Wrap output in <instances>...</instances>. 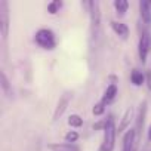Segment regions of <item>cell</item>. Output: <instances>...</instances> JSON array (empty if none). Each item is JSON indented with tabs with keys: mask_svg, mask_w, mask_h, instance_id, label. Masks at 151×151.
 <instances>
[{
	"mask_svg": "<svg viewBox=\"0 0 151 151\" xmlns=\"http://www.w3.org/2000/svg\"><path fill=\"white\" fill-rule=\"evenodd\" d=\"M34 43L45 50H53L58 46V39H56V34L53 30L39 28L34 33Z\"/></svg>",
	"mask_w": 151,
	"mask_h": 151,
	"instance_id": "cell-1",
	"label": "cell"
},
{
	"mask_svg": "<svg viewBox=\"0 0 151 151\" xmlns=\"http://www.w3.org/2000/svg\"><path fill=\"white\" fill-rule=\"evenodd\" d=\"M82 6L88 11L92 36H96L101 27V3L98 0H89V2H83Z\"/></svg>",
	"mask_w": 151,
	"mask_h": 151,
	"instance_id": "cell-2",
	"label": "cell"
},
{
	"mask_svg": "<svg viewBox=\"0 0 151 151\" xmlns=\"http://www.w3.org/2000/svg\"><path fill=\"white\" fill-rule=\"evenodd\" d=\"M116 138H117V126L114 123L113 116L110 114L108 124H107V127L104 130V138H102V142H101L98 151H114V148H116Z\"/></svg>",
	"mask_w": 151,
	"mask_h": 151,
	"instance_id": "cell-3",
	"label": "cell"
},
{
	"mask_svg": "<svg viewBox=\"0 0 151 151\" xmlns=\"http://www.w3.org/2000/svg\"><path fill=\"white\" fill-rule=\"evenodd\" d=\"M9 27H11L9 3L6 0H0V34H2V42L5 46H6V42L9 37Z\"/></svg>",
	"mask_w": 151,
	"mask_h": 151,
	"instance_id": "cell-4",
	"label": "cell"
},
{
	"mask_svg": "<svg viewBox=\"0 0 151 151\" xmlns=\"http://www.w3.org/2000/svg\"><path fill=\"white\" fill-rule=\"evenodd\" d=\"M150 50H151V33L148 30H142L139 36V42H138V56L142 64L147 62Z\"/></svg>",
	"mask_w": 151,
	"mask_h": 151,
	"instance_id": "cell-5",
	"label": "cell"
},
{
	"mask_svg": "<svg viewBox=\"0 0 151 151\" xmlns=\"http://www.w3.org/2000/svg\"><path fill=\"white\" fill-rule=\"evenodd\" d=\"M71 99H73V92H70V91H65V92L59 96V99H58V102H56V107H55V110H53V116H52V120H53V122H58V120L64 116V113L67 111V108H68Z\"/></svg>",
	"mask_w": 151,
	"mask_h": 151,
	"instance_id": "cell-6",
	"label": "cell"
},
{
	"mask_svg": "<svg viewBox=\"0 0 151 151\" xmlns=\"http://www.w3.org/2000/svg\"><path fill=\"white\" fill-rule=\"evenodd\" d=\"M138 135L135 129H129L124 135H123V148L122 151H136L138 150Z\"/></svg>",
	"mask_w": 151,
	"mask_h": 151,
	"instance_id": "cell-7",
	"label": "cell"
},
{
	"mask_svg": "<svg viewBox=\"0 0 151 151\" xmlns=\"http://www.w3.org/2000/svg\"><path fill=\"white\" fill-rule=\"evenodd\" d=\"M133 119H135V108L133 107H129L124 113H123V116H122V119H120V122H119V126H117V133H126L127 132V129L130 127V123L133 122Z\"/></svg>",
	"mask_w": 151,
	"mask_h": 151,
	"instance_id": "cell-8",
	"label": "cell"
},
{
	"mask_svg": "<svg viewBox=\"0 0 151 151\" xmlns=\"http://www.w3.org/2000/svg\"><path fill=\"white\" fill-rule=\"evenodd\" d=\"M110 27H111L113 33L117 37H120L122 40H127L129 39L130 30H129V27L124 22H122V21H110Z\"/></svg>",
	"mask_w": 151,
	"mask_h": 151,
	"instance_id": "cell-9",
	"label": "cell"
},
{
	"mask_svg": "<svg viewBox=\"0 0 151 151\" xmlns=\"http://www.w3.org/2000/svg\"><path fill=\"white\" fill-rule=\"evenodd\" d=\"M145 116H147V101H142L141 105H139V110H138V116H136V124H135V130H136V135H138V139H139V133L144 127V123H145Z\"/></svg>",
	"mask_w": 151,
	"mask_h": 151,
	"instance_id": "cell-10",
	"label": "cell"
},
{
	"mask_svg": "<svg viewBox=\"0 0 151 151\" xmlns=\"http://www.w3.org/2000/svg\"><path fill=\"white\" fill-rule=\"evenodd\" d=\"M47 150L50 151H82L77 144H70V142H52V144H47Z\"/></svg>",
	"mask_w": 151,
	"mask_h": 151,
	"instance_id": "cell-11",
	"label": "cell"
},
{
	"mask_svg": "<svg viewBox=\"0 0 151 151\" xmlns=\"http://www.w3.org/2000/svg\"><path fill=\"white\" fill-rule=\"evenodd\" d=\"M0 88H2V92L6 98L12 99L14 98V89H12V85L8 79V76L3 70H0Z\"/></svg>",
	"mask_w": 151,
	"mask_h": 151,
	"instance_id": "cell-12",
	"label": "cell"
},
{
	"mask_svg": "<svg viewBox=\"0 0 151 151\" xmlns=\"http://www.w3.org/2000/svg\"><path fill=\"white\" fill-rule=\"evenodd\" d=\"M139 17L145 25L151 24V3L150 2H145V0L139 2Z\"/></svg>",
	"mask_w": 151,
	"mask_h": 151,
	"instance_id": "cell-13",
	"label": "cell"
},
{
	"mask_svg": "<svg viewBox=\"0 0 151 151\" xmlns=\"http://www.w3.org/2000/svg\"><path fill=\"white\" fill-rule=\"evenodd\" d=\"M130 82H132V85L136 86V88L142 86V85L145 83V74H144V71H141V70H138V68H133V70L130 71Z\"/></svg>",
	"mask_w": 151,
	"mask_h": 151,
	"instance_id": "cell-14",
	"label": "cell"
},
{
	"mask_svg": "<svg viewBox=\"0 0 151 151\" xmlns=\"http://www.w3.org/2000/svg\"><path fill=\"white\" fill-rule=\"evenodd\" d=\"M117 93H119V88H117V85H108L107 86V89L104 91V95H102V101H105L107 104H110L111 101H114L116 99V96H117Z\"/></svg>",
	"mask_w": 151,
	"mask_h": 151,
	"instance_id": "cell-15",
	"label": "cell"
},
{
	"mask_svg": "<svg viewBox=\"0 0 151 151\" xmlns=\"http://www.w3.org/2000/svg\"><path fill=\"white\" fill-rule=\"evenodd\" d=\"M113 8L116 11V15L119 18H123L129 9V2L127 0H116V2L113 3Z\"/></svg>",
	"mask_w": 151,
	"mask_h": 151,
	"instance_id": "cell-16",
	"label": "cell"
},
{
	"mask_svg": "<svg viewBox=\"0 0 151 151\" xmlns=\"http://www.w3.org/2000/svg\"><path fill=\"white\" fill-rule=\"evenodd\" d=\"M62 6H64V3L61 2V0H52V2H49V3L46 5V11H47V14H50V15H56V14L62 9Z\"/></svg>",
	"mask_w": 151,
	"mask_h": 151,
	"instance_id": "cell-17",
	"label": "cell"
},
{
	"mask_svg": "<svg viewBox=\"0 0 151 151\" xmlns=\"http://www.w3.org/2000/svg\"><path fill=\"white\" fill-rule=\"evenodd\" d=\"M67 123H68L71 127H74V129H79V127L83 126V117L79 116V114H71V116L68 117Z\"/></svg>",
	"mask_w": 151,
	"mask_h": 151,
	"instance_id": "cell-18",
	"label": "cell"
},
{
	"mask_svg": "<svg viewBox=\"0 0 151 151\" xmlns=\"http://www.w3.org/2000/svg\"><path fill=\"white\" fill-rule=\"evenodd\" d=\"M105 107H107V102L105 101H98L95 105H93V108H92V114L93 116H96V117H99V116H102L104 113H105Z\"/></svg>",
	"mask_w": 151,
	"mask_h": 151,
	"instance_id": "cell-19",
	"label": "cell"
},
{
	"mask_svg": "<svg viewBox=\"0 0 151 151\" xmlns=\"http://www.w3.org/2000/svg\"><path fill=\"white\" fill-rule=\"evenodd\" d=\"M79 138H80V135H79L77 130H68V132L64 135L65 142H70V144H76V142L79 141Z\"/></svg>",
	"mask_w": 151,
	"mask_h": 151,
	"instance_id": "cell-20",
	"label": "cell"
},
{
	"mask_svg": "<svg viewBox=\"0 0 151 151\" xmlns=\"http://www.w3.org/2000/svg\"><path fill=\"white\" fill-rule=\"evenodd\" d=\"M108 119H110V116L108 117H105V119H101V120H98L96 123H93V130H105V127H107V124H108Z\"/></svg>",
	"mask_w": 151,
	"mask_h": 151,
	"instance_id": "cell-21",
	"label": "cell"
},
{
	"mask_svg": "<svg viewBox=\"0 0 151 151\" xmlns=\"http://www.w3.org/2000/svg\"><path fill=\"white\" fill-rule=\"evenodd\" d=\"M145 82H147V88H148V91H151V70H148L147 74H145Z\"/></svg>",
	"mask_w": 151,
	"mask_h": 151,
	"instance_id": "cell-22",
	"label": "cell"
},
{
	"mask_svg": "<svg viewBox=\"0 0 151 151\" xmlns=\"http://www.w3.org/2000/svg\"><path fill=\"white\" fill-rule=\"evenodd\" d=\"M147 139H148V141H151V123H150L148 130H147Z\"/></svg>",
	"mask_w": 151,
	"mask_h": 151,
	"instance_id": "cell-23",
	"label": "cell"
}]
</instances>
